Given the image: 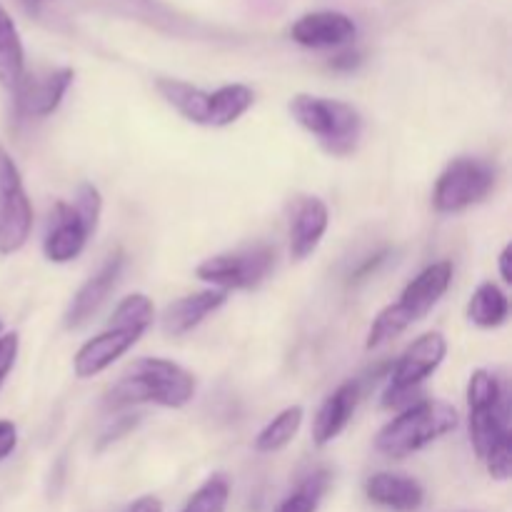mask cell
I'll return each instance as SVG.
<instances>
[{"mask_svg": "<svg viewBox=\"0 0 512 512\" xmlns=\"http://www.w3.org/2000/svg\"><path fill=\"white\" fill-rule=\"evenodd\" d=\"M0 333H3V323H0Z\"/></svg>", "mask_w": 512, "mask_h": 512, "instance_id": "cell-36", "label": "cell"}, {"mask_svg": "<svg viewBox=\"0 0 512 512\" xmlns=\"http://www.w3.org/2000/svg\"><path fill=\"white\" fill-rule=\"evenodd\" d=\"M493 165L480 158H455L445 165L433 188V208L440 215H455L483 203L495 188Z\"/></svg>", "mask_w": 512, "mask_h": 512, "instance_id": "cell-7", "label": "cell"}, {"mask_svg": "<svg viewBox=\"0 0 512 512\" xmlns=\"http://www.w3.org/2000/svg\"><path fill=\"white\" fill-rule=\"evenodd\" d=\"M195 390L198 380L183 365L168 358H140L105 393L103 403L108 410H125L148 403L178 410L195 398Z\"/></svg>", "mask_w": 512, "mask_h": 512, "instance_id": "cell-1", "label": "cell"}, {"mask_svg": "<svg viewBox=\"0 0 512 512\" xmlns=\"http://www.w3.org/2000/svg\"><path fill=\"white\" fill-rule=\"evenodd\" d=\"M90 235H95V228H90L88 220L75 210L73 203H55L50 210L48 230L43 238V255L45 260L55 265H65L70 260L80 258V253L88 245Z\"/></svg>", "mask_w": 512, "mask_h": 512, "instance_id": "cell-12", "label": "cell"}, {"mask_svg": "<svg viewBox=\"0 0 512 512\" xmlns=\"http://www.w3.org/2000/svg\"><path fill=\"white\" fill-rule=\"evenodd\" d=\"M25 78V48L13 15L0 3V88L10 95Z\"/></svg>", "mask_w": 512, "mask_h": 512, "instance_id": "cell-20", "label": "cell"}, {"mask_svg": "<svg viewBox=\"0 0 512 512\" xmlns=\"http://www.w3.org/2000/svg\"><path fill=\"white\" fill-rule=\"evenodd\" d=\"M255 103V93L245 83L220 85L210 90V128H228L238 123Z\"/></svg>", "mask_w": 512, "mask_h": 512, "instance_id": "cell-22", "label": "cell"}, {"mask_svg": "<svg viewBox=\"0 0 512 512\" xmlns=\"http://www.w3.org/2000/svg\"><path fill=\"white\" fill-rule=\"evenodd\" d=\"M468 433L478 460L512 445L508 393L490 370H473L468 380Z\"/></svg>", "mask_w": 512, "mask_h": 512, "instance_id": "cell-5", "label": "cell"}, {"mask_svg": "<svg viewBox=\"0 0 512 512\" xmlns=\"http://www.w3.org/2000/svg\"><path fill=\"white\" fill-rule=\"evenodd\" d=\"M138 423H140V415L125 413V415H118V418H113V423H110L108 428L100 433V440H98V445H95V450H98V453H103L105 448H110V445L118 443V440H123L128 433H133V430L138 428Z\"/></svg>", "mask_w": 512, "mask_h": 512, "instance_id": "cell-28", "label": "cell"}, {"mask_svg": "<svg viewBox=\"0 0 512 512\" xmlns=\"http://www.w3.org/2000/svg\"><path fill=\"white\" fill-rule=\"evenodd\" d=\"M358 35V25L350 15L340 10H315V13L300 15L290 28V38L303 48L325 50V48H343L353 43Z\"/></svg>", "mask_w": 512, "mask_h": 512, "instance_id": "cell-14", "label": "cell"}, {"mask_svg": "<svg viewBox=\"0 0 512 512\" xmlns=\"http://www.w3.org/2000/svg\"><path fill=\"white\" fill-rule=\"evenodd\" d=\"M30 230H33V203L25 193L18 165L0 145V255L23 250Z\"/></svg>", "mask_w": 512, "mask_h": 512, "instance_id": "cell-9", "label": "cell"}, {"mask_svg": "<svg viewBox=\"0 0 512 512\" xmlns=\"http://www.w3.org/2000/svg\"><path fill=\"white\" fill-rule=\"evenodd\" d=\"M360 395H363V385L360 380H348V383L338 385L328 398L323 400V405L318 408L313 418V428H310V435H313V443L318 448H325L333 440L340 438L348 423L353 420L355 410H358Z\"/></svg>", "mask_w": 512, "mask_h": 512, "instance_id": "cell-16", "label": "cell"}, {"mask_svg": "<svg viewBox=\"0 0 512 512\" xmlns=\"http://www.w3.org/2000/svg\"><path fill=\"white\" fill-rule=\"evenodd\" d=\"M445 355H448V340H445V335L438 333V330L415 338L413 343L405 348V353L400 355L395 368L390 370L388 385H385L380 405L388 410L408 408V405L413 403L410 395L418 393V390L423 388L425 380L433 378V375L438 373Z\"/></svg>", "mask_w": 512, "mask_h": 512, "instance_id": "cell-6", "label": "cell"}, {"mask_svg": "<svg viewBox=\"0 0 512 512\" xmlns=\"http://www.w3.org/2000/svg\"><path fill=\"white\" fill-rule=\"evenodd\" d=\"M160 98L178 110L188 123L210 128V90L198 88L193 83H185L180 78H158L155 80Z\"/></svg>", "mask_w": 512, "mask_h": 512, "instance_id": "cell-19", "label": "cell"}, {"mask_svg": "<svg viewBox=\"0 0 512 512\" xmlns=\"http://www.w3.org/2000/svg\"><path fill=\"white\" fill-rule=\"evenodd\" d=\"M125 512H163V503L158 498H153V495H143V498L135 500Z\"/></svg>", "mask_w": 512, "mask_h": 512, "instance_id": "cell-34", "label": "cell"}, {"mask_svg": "<svg viewBox=\"0 0 512 512\" xmlns=\"http://www.w3.org/2000/svg\"><path fill=\"white\" fill-rule=\"evenodd\" d=\"M75 210L88 220L90 228L98 230V220L100 213H103V195L100 190L95 188L93 183H80L78 190H75V198H73Z\"/></svg>", "mask_w": 512, "mask_h": 512, "instance_id": "cell-27", "label": "cell"}, {"mask_svg": "<svg viewBox=\"0 0 512 512\" xmlns=\"http://www.w3.org/2000/svg\"><path fill=\"white\" fill-rule=\"evenodd\" d=\"M330 225V210L325 200L318 195H300L293 205V218H290V258L295 263L308 260L323 243Z\"/></svg>", "mask_w": 512, "mask_h": 512, "instance_id": "cell-15", "label": "cell"}, {"mask_svg": "<svg viewBox=\"0 0 512 512\" xmlns=\"http://www.w3.org/2000/svg\"><path fill=\"white\" fill-rule=\"evenodd\" d=\"M225 303H228V293L215 288L183 295V298L173 300V303L163 310V318H160L163 333L170 335V338H183L190 330L198 328L208 315L218 313Z\"/></svg>", "mask_w": 512, "mask_h": 512, "instance_id": "cell-17", "label": "cell"}, {"mask_svg": "<svg viewBox=\"0 0 512 512\" xmlns=\"http://www.w3.org/2000/svg\"><path fill=\"white\" fill-rule=\"evenodd\" d=\"M360 53H340V55H335L333 60H330V68H335V70H355L360 65Z\"/></svg>", "mask_w": 512, "mask_h": 512, "instance_id": "cell-32", "label": "cell"}, {"mask_svg": "<svg viewBox=\"0 0 512 512\" xmlns=\"http://www.w3.org/2000/svg\"><path fill=\"white\" fill-rule=\"evenodd\" d=\"M330 488L328 470H313L283 503L275 508V512H318L320 500Z\"/></svg>", "mask_w": 512, "mask_h": 512, "instance_id": "cell-24", "label": "cell"}, {"mask_svg": "<svg viewBox=\"0 0 512 512\" xmlns=\"http://www.w3.org/2000/svg\"><path fill=\"white\" fill-rule=\"evenodd\" d=\"M305 410L300 405H290V408L280 410L253 440V448L258 453H278V450L288 448L300 433V425H303Z\"/></svg>", "mask_w": 512, "mask_h": 512, "instance_id": "cell-23", "label": "cell"}, {"mask_svg": "<svg viewBox=\"0 0 512 512\" xmlns=\"http://www.w3.org/2000/svg\"><path fill=\"white\" fill-rule=\"evenodd\" d=\"M510 315V300L500 285H495L493 280H485L478 288L473 290L468 300V320L473 325L483 330L500 328V325L508 323Z\"/></svg>", "mask_w": 512, "mask_h": 512, "instance_id": "cell-21", "label": "cell"}, {"mask_svg": "<svg viewBox=\"0 0 512 512\" xmlns=\"http://www.w3.org/2000/svg\"><path fill=\"white\" fill-rule=\"evenodd\" d=\"M385 260H388V250H380V253L370 255L363 265H358V268H355V273H350V280H353V283H358V280L370 278V275L378 270V265H383Z\"/></svg>", "mask_w": 512, "mask_h": 512, "instance_id": "cell-31", "label": "cell"}, {"mask_svg": "<svg viewBox=\"0 0 512 512\" xmlns=\"http://www.w3.org/2000/svg\"><path fill=\"white\" fill-rule=\"evenodd\" d=\"M20 350V335L15 333H0V390H3L5 380H8L10 370H13L15 360H18Z\"/></svg>", "mask_w": 512, "mask_h": 512, "instance_id": "cell-29", "label": "cell"}, {"mask_svg": "<svg viewBox=\"0 0 512 512\" xmlns=\"http://www.w3.org/2000/svg\"><path fill=\"white\" fill-rule=\"evenodd\" d=\"M450 283H453V263L450 260L428 265L423 273L415 275L405 285L400 298L375 315V320L370 323L368 338H365V350L383 348L385 343H390L408 328H413L415 323H420L440 303V298L448 293Z\"/></svg>", "mask_w": 512, "mask_h": 512, "instance_id": "cell-2", "label": "cell"}, {"mask_svg": "<svg viewBox=\"0 0 512 512\" xmlns=\"http://www.w3.org/2000/svg\"><path fill=\"white\" fill-rule=\"evenodd\" d=\"M365 498L395 512H415L423 508L425 488L403 473H375L365 480Z\"/></svg>", "mask_w": 512, "mask_h": 512, "instance_id": "cell-18", "label": "cell"}, {"mask_svg": "<svg viewBox=\"0 0 512 512\" xmlns=\"http://www.w3.org/2000/svg\"><path fill=\"white\" fill-rule=\"evenodd\" d=\"M155 318V305L153 300L145 293H130L115 305L110 323L120 325H140V328H150Z\"/></svg>", "mask_w": 512, "mask_h": 512, "instance_id": "cell-26", "label": "cell"}, {"mask_svg": "<svg viewBox=\"0 0 512 512\" xmlns=\"http://www.w3.org/2000/svg\"><path fill=\"white\" fill-rule=\"evenodd\" d=\"M125 265H128V255L120 248L113 250V253L105 258V263L80 285L78 293H75L73 300L68 303V310H65L63 315L65 328L78 330L83 328V325H88L90 320L98 315V310L103 308L105 300L110 298L115 285L120 283V275H123Z\"/></svg>", "mask_w": 512, "mask_h": 512, "instance_id": "cell-11", "label": "cell"}, {"mask_svg": "<svg viewBox=\"0 0 512 512\" xmlns=\"http://www.w3.org/2000/svg\"><path fill=\"white\" fill-rule=\"evenodd\" d=\"M75 80L73 68H55L43 75L25 73L23 83L13 93L15 110L23 118H48L60 108Z\"/></svg>", "mask_w": 512, "mask_h": 512, "instance_id": "cell-13", "label": "cell"}, {"mask_svg": "<svg viewBox=\"0 0 512 512\" xmlns=\"http://www.w3.org/2000/svg\"><path fill=\"white\" fill-rule=\"evenodd\" d=\"M45 3H50V0H23V5L30 10V13H40Z\"/></svg>", "mask_w": 512, "mask_h": 512, "instance_id": "cell-35", "label": "cell"}, {"mask_svg": "<svg viewBox=\"0 0 512 512\" xmlns=\"http://www.w3.org/2000/svg\"><path fill=\"white\" fill-rule=\"evenodd\" d=\"M275 268V250L268 245L228 250L205 258L195 268V278L213 285L215 290H253L263 283Z\"/></svg>", "mask_w": 512, "mask_h": 512, "instance_id": "cell-8", "label": "cell"}, {"mask_svg": "<svg viewBox=\"0 0 512 512\" xmlns=\"http://www.w3.org/2000/svg\"><path fill=\"white\" fill-rule=\"evenodd\" d=\"M458 425V410L445 400H415L378 430L375 450L390 460H403L438 443Z\"/></svg>", "mask_w": 512, "mask_h": 512, "instance_id": "cell-3", "label": "cell"}, {"mask_svg": "<svg viewBox=\"0 0 512 512\" xmlns=\"http://www.w3.org/2000/svg\"><path fill=\"white\" fill-rule=\"evenodd\" d=\"M230 500V483L225 475H210L185 503L180 512H225Z\"/></svg>", "mask_w": 512, "mask_h": 512, "instance_id": "cell-25", "label": "cell"}, {"mask_svg": "<svg viewBox=\"0 0 512 512\" xmlns=\"http://www.w3.org/2000/svg\"><path fill=\"white\" fill-rule=\"evenodd\" d=\"M145 333H148V328H140V325L108 323V328L103 333L93 335V338L85 340L78 348V353L73 358L75 378L88 380L105 373L108 368H113V363H118L128 350H133V345Z\"/></svg>", "mask_w": 512, "mask_h": 512, "instance_id": "cell-10", "label": "cell"}, {"mask_svg": "<svg viewBox=\"0 0 512 512\" xmlns=\"http://www.w3.org/2000/svg\"><path fill=\"white\" fill-rule=\"evenodd\" d=\"M290 115L295 123L313 135L320 148L333 158H348L363 140V115L345 100L300 93L290 100Z\"/></svg>", "mask_w": 512, "mask_h": 512, "instance_id": "cell-4", "label": "cell"}, {"mask_svg": "<svg viewBox=\"0 0 512 512\" xmlns=\"http://www.w3.org/2000/svg\"><path fill=\"white\" fill-rule=\"evenodd\" d=\"M510 260H512V245L508 243L503 250H500V255H498V273H500V278H503L505 285L512 283Z\"/></svg>", "mask_w": 512, "mask_h": 512, "instance_id": "cell-33", "label": "cell"}, {"mask_svg": "<svg viewBox=\"0 0 512 512\" xmlns=\"http://www.w3.org/2000/svg\"><path fill=\"white\" fill-rule=\"evenodd\" d=\"M18 448V428H15L13 420L0 418V463L8 460L10 455Z\"/></svg>", "mask_w": 512, "mask_h": 512, "instance_id": "cell-30", "label": "cell"}]
</instances>
